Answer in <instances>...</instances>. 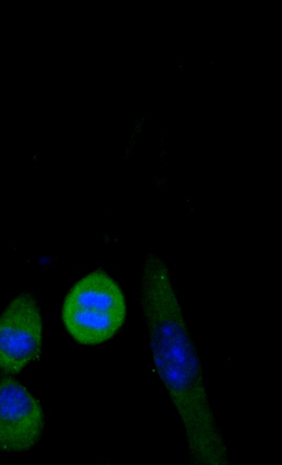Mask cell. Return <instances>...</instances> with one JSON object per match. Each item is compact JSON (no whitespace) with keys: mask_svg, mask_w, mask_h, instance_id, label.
<instances>
[{"mask_svg":"<svg viewBox=\"0 0 282 465\" xmlns=\"http://www.w3.org/2000/svg\"><path fill=\"white\" fill-rule=\"evenodd\" d=\"M141 302L155 368L184 428L190 462L228 465V450L175 291L155 290Z\"/></svg>","mask_w":282,"mask_h":465,"instance_id":"cell-1","label":"cell"},{"mask_svg":"<svg viewBox=\"0 0 282 465\" xmlns=\"http://www.w3.org/2000/svg\"><path fill=\"white\" fill-rule=\"evenodd\" d=\"M45 415L40 402L19 382L0 375V451H26L40 440Z\"/></svg>","mask_w":282,"mask_h":465,"instance_id":"cell-4","label":"cell"},{"mask_svg":"<svg viewBox=\"0 0 282 465\" xmlns=\"http://www.w3.org/2000/svg\"><path fill=\"white\" fill-rule=\"evenodd\" d=\"M123 293L106 272L88 274L70 290L63 305L62 318L70 334L79 343L93 345L112 337L124 323Z\"/></svg>","mask_w":282,"mask_h":465,"instance_id":"cell-2","label":"cell"},{"mask_svg":"<svg viewBox=\"0 0 282 465\" xmlns=\"http://www.w3.org/2000/svg\"><path fill=\"white\" fill-rule=\"evenodd\" d=\"M42 319L35 297L24 291L0 316V369L16 374L37 358L42 346Z\"/></svg>","mask_w":282,"mask_h":465,"instance_id":"cell-3","label":"cell"}]
</instances>
